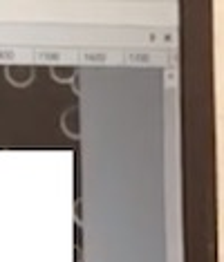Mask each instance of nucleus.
<instances>
[{"label":"nucleus","instance_id":"nucleus-1","mask_svg":"<svg viewBox=\"0 0 224 262\" xmlns=\"http://www.w3.org/2000/svg\"><path fill=\"white\" fill-rule=\"evenodd\" d=\"M5 76H7V81L11 83V85L25 88L34 81V68L27 65V63H11V65L5 68Z\"/></svg>","mask_w":224,"mask_h":262},{"label":"nucleus","instance_id":"nucleus-2","mask_svg":"<svg viewBox=\"0 0 224 262\" xmlns=\"http://www.w3.org/2000/svg\"><path fill=\"white\" fill-rule=\"evenodd\" d=\"M61 126L63 133L72 139H79L81 137V121H79V108H68L61 117Z\"/></svg>","mask_w":224,"mask_h":262},{"label":"nucleus","instance_id":"nucleus-3","mask_svg":"<svg viewBox=\"0 0 224 262\" xmlns=\"http://www.w3.org/2000/svg\"><path fill=\"white\" fill-rule=\"evenodd\" d=\"M50 72H52V79L58 81V83H72L76 79V68L74 65H54Z\"/></svg>","mask_w":224,"mask_h":262},{"label":"nucleus","instance_id":"nucleus-4","mask_svg":"<svg viewBox=\"0 0 224 262\" xmlns=\"http://www.w3.org/2000/svg\"><path fill=\"white\" fill-rule=\"evenodd\" d=\"M38 58H40V61H56L58 56H54V54H40Z\"/></svg>","mask_w":224,"mask_h":262}]
</instances>
